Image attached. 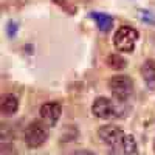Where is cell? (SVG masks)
I'll return each mask as SVG.
<instances>
[{"label":"cell","mask_w":155,"mask_h":155,"mask_svg":"<svg viewBox=\"0 0 155 155\" xmlns=\"http://www.w3.org/2000/svg\"><path fill=\"white\" fill-rule=\"evenodd\" d=\"M109 87H110L112 95H113V98L116 101H126L134 92L132 79L129 76H124V74L113 76L110 79V82H109Z\"/></svg>","instance_id":"obj_3"},{"label":"cell","mask_w":155,"mask_h":155,"mask_svg":"<svg viewBox=\"0 0 155 155\" xmlns=\"http://www.w3.org/2000/svg\"><path fill=\"white\" fill-rule=\"evenodd\" d=\"M16 31H17V25H16L14 22H9V23H8V34L12 37Z\"/></svg>","instance_id":"obj_12"},{"label":"cell","mask_w":155,"mask_h":155,"mask_svg":"<svg viewBox=\"0 0 155 155\" xmlns=\"http://www.w3.org/2000/svg\"><path fill=\"white\" fill-rule=\"evenodd\" d=\"M90 17L96 22L99 31H102V33L112 31V28H113V19H112V16L106 14V12H92Z\"/></svg>","instance_id":"obj_8"},{"label":"cell","mask_w":155,"mask_h":155,"mask_svg":"<svg viewBox=\"0 0 155 155\" xmlns=\"http://www.w3.org/2000/svg\"><path fill=\"white\" fill-rule=\"evenodd\" d=\"M41 120L47 124V126H54L59 118H61V113H62V107L59 102L56 101H50V102H45V104L41 106Z\"/></svg>","instance_id":"obj_5"},{"label":"cell","mask_w":155,"mask_h":155,"mask_svg":"<svg viewBox=\"0 0 155 155\" xmlns=\"http://www.w3.org/2000/svg\"><path fill=\"white\" fill-rule=\"evenodd\" d=\"M19 109V102L16 99V96L12 95H8L5 99H2V112L6 113V115H12L16 113Z\"/></svg>","instance_id":"obj_10"},{"label":"cell","mask_w":155,"mask_h":155,"mask_svg":"<svg viewBox=\"0 0 155 155\" xmlns=\"http://www.w3.org/2000/svg\"><path fill=\"white\" fill-rule=\"evenodd\" d=\"M138 41V31L134 27L123 25L115 31L113 36V45L121 53H130L135 48V44Z\"/></svg>","instance_id":"obj_1"},{"label":"cell","mask_w":155,"mask_h":155,"mask_svg":"<svg viewBox=\"0 0 155 155\" xmlns=\"http://www.w3.org/2000/svg\"><path fill=\"white\" fill-rule=\"evenodd\" d=\"M121 149L124 152V155H137L138 149H137V141L134 138V135H124L121 140Z\"/></svg>","instance_id":"obj_9"},{"label":"cell","mask_w":155,"mask_h":155,"mask_svg":"<svg viewBox=\"0 0 155 155\" xmlns=\"http://www.w3.org/2000/svg\"><path fill=\"white\" fill-rule=\"evenodd\" d=\"M141 76L149 88H155V61L147 59L141 65Z\"/></svg>","instance_id":"obj_7"},{"label":"cell","mask_w":155,"mask_h":155,"mask_svg":"<svg viewBox=\"0 0 155 155\" xmlns=\"http://www.w3.org/2000/svg\"><path fill=\"white\" fill-rule=\"evenodd\" d=\"M153 149H155V143H153Z\"/></svg>","instance_id":"obj_14"},{"label":"cell","mask_w":155,"mask_h":155,"mask_svg":"<svg viewBox=\"0 0 155 155\" xmlns=\"http://www.w3.org/2000/svg\"><path fill=\"white\" fill-rule=\"evenodd\" d=\"M48 138V126L44 121L31 123L25 130V143L28 147H39L42 146Z\"/></svg>","instance_id":"obj_2"},{"label":"cell","mask_w":155,"mask_h":155,"mask_svg":"<svg viewBox=\"0 0 155 155\" xmlns=\"http://www.w3.org/2000/svg\"><path fill=\"white\" fill-rule=\"evenodd\" d=\"M98 135L99 138L104 141L106 144L113 146L115 143H118L120 140H123V130L120 126H115V124H106V126H101L98 129Z\"/></svg>","instance_id":"obj_6"},{"label":"cell","mask_w":155,"mask_h":155,"mask_svg":"<svg viewBox=\"0 0 155 155\" xmlns=\"http://www.w3.org/2000/svg\"><path fill=\"white\" fill-rule=\"evenodd\" d=\"M76 155H95L93 152H85V150H81V152H78Z\"/></svg>","instance_id":"obj_13"},{"label":"cell","mask_w":155,"mask_h":155,"mask_svg":"<svg viewBox=\"0 0 155 155\" xmlns=\"http://www.w3.org/2000/svg\"><path fill=\"white\" fill-rule=\"evenodd\" d=\"M92 112L96 118H101V120H110V118H115V116L120 115L115 102L112 99L106 98V96H98L93 101Z\"/></svg>","instance_id":"obj_4"},{"label":"cell","mask_w":155,"mask_h":155,"mask_svg":"<svg viewBox=\"0 0 155 155\" xmlns=\"http://www.w3.org/2000/svg\"><path fill=\"white\" fill-rule=\"evenodd\" d=\"M107 65L113 70H124L126 65H127V62L123 56L120 54H115V53H110L107 56Z\"/></svg>","instance_id":"obj_11"}]
</instances>
